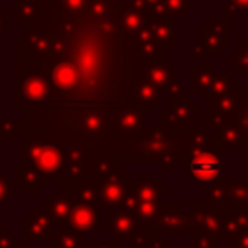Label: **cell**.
<instances>
[{"label": "cell", "mask_w": 248, "mask_h": 248, "mask_svg": "<svg viewBox=\"0 0 248 248\" xmlns=\"http://www.w3.org/2000/svg\"><path fill=\"white\" fill-rule=\"evenodd\" d=\"M145 107L139 105H124L115 110V128L120 134H137L142 135L145 127Z\"/></svg>", "instance_id": "cell-15"}, {"label": "cell", "mask_w": 248, "mask_h": 248, "mask_svg": "<svg viewBox=\"0 0 248 248\" xmlns=\"http://www.w3.org/2000/svg\"><path fill=\"white\" fill-rule=\"evenodd\" d=\"M248 147V137H247V145H245V149Z\"/></svg>", "instance_id": "cell-47"}, {"label": "cell", "mask_w": 248, "mask_h": 248, "mask_svg": "<svg viewBox=\"0 0 248 248\" xmlns=\"http://www.w3.org/2000/svg\"><path fill=\"white\" fill-rule=\"evenodd\" d=\"M238 105V92L226 95H208V125L215 127L219 120L235 113Z\"/></svg>", "instance_id": "cell-23"}, {"label": "cell", "mask_w": 248, "mask_h": 248, "mask_svg": "<svg viewBox=\"0 0 248 248\" xmlns=\"http://www.w3.org/2000/svg\"><path fill=\"white\" fill-rule=\"evenodd\" d=\"M134 150L139 154L137 159H120L122 162L159 164L160 170L164 172H174L176 167L181 164L179 155L176 152V145H174L172 130L164 125L147 128L140 135V140Z\"/></svg>", "instance_id": "cell-3"}, {"label": "cell", "mask_w": 248, "mask_h": 248, "mask_svg": "<svg viewBox=\"0 0 248 248\" xmlns=\"http://www.w3.org/2000/svg\"><path fill=\"white\" fill-rule=\"evenodd\" d=\"M83 150L68 144H51L32 137V130L22 135V162L32 164L52 181V186L69 193L86 174L83 167Z\"/></svg>", "instance_id": "cell-1"}, {"label": "cell", "mask_w": 248, "mask_h": 248, "mask_svg": "<svg viewBox=\"0 0 248 248\" xmlns=\"http://www.w3.org/2000/svg\"><path fill=\"white\" fill-rule=\"evenodd\" d=\"M215 242L208 233H193L191 235V248H215Z\"/></svg>", "instance_id": "cell-37"}, {"label": "cell", "mask_w": 248, "mask_h": 248, "mask_svg": "<svg viewBox=\"0 0 248 248\" xmlns=\"http://www.w3.org/2000/svg\"><path fill=\"white\" fill-rule=\"evenodd\" d=\"M247 179H248V177H247Z\"/></svg>", "instance_id": "cell-49"}, {"label": "cell", "mask_w": 248, "mask_h": 248, "mask_svg": "<svg viewBox=\"0 0 248 248\" xmlns=\"http://www.w3.org/2000/svg\"><path fill=\"white\" fill-rule=\"evenodd\" d=\"M242 209H245V211H248V201L245 202V206H243V208Z\"/></svg>", "instance_id": "cell-46"}, {"label": "cell", "mask_w": 248, "mask_h": 248, "mask_svg": "<svg viewBox=\"0 0 248 248\" xmlns=\"http://www.w3.org/2000/svg\"><path fill=\"white\" fill-rule=\"evenodd\" d=\"M37 19L36 0H16V24L24 27V32H29L31 26Z\"/></svg>", "instance_id": "cell-30"}, {"label": "cell", "mask_w": 248, "mask_h": 248, "mask_svg": "<svg viewBox=\"0 0 248 248\" xmlns=\"http://www.w3.org/2000/svg\"><path fill=\"white\" fill-rule=\"evenodd\" d=\"M66 194H73L75 201H81V202H90V204H96L100 206V199H98V174L96 170H88L81 179L78 181L75 187H73L69 193Z\"/></svg>", "instance_id": "cell-25"}, {"label": "cell", "mask_w": 248, "mask_h": 248, "mask_svg": "<svg viewBox=\"0 0 248 248\" xmlns=\"http://www.w3.org/2000/svg\"><path fill=\"white\" fill-rule=\"evenodd\" d=\"M238 14H240V10L236 9L235 5H232L230 2H226L225 5H223V16H225L226 20H228V19H236V17H238Z\"/></svg>", "instance_id": "cell-42"}, {"label": "cell", "mask_w": 248, "mask_h": 248, "mask_svg": "<svg viewBox=\"0 0 248 248\" xmlns=\"http://www.w3.org/2000/svg\"><path fill=\"white\" fill-rule=\"evenodd\" d=\"M232 5H235L238 10H248V0H230Z\"/></svg>", "instance_id": "cell-44"}, {"label": "cell", "mask_w": 248, "mask_h": 248, "mask_svg": "<svg viewBox=\"0 0 248 248\" xmlns=\"http://www.w3.org/2000/svg\"><path fill=\"white\" fill-rule=\"evenodd\" d=\"M230 206L211 204V202H194L186 211L179 233H208L216 242H228L225 233V219Z\"/></svg>", "instance_id": "cell-5"}, {"label": "cell", "mask_w": 248, "mask_h": 248, "mask_svg": "<svg viewBox=\"0 0 248 248\" xmlns=\"http://www.w3.org/2000/svg\"><path fill=\"white\" fill-rule=\"evenodd\" d=\"M199 118V105L186 95L169 96V107L160 113V124L164 127L176 128L193 127V120Z\"/></svg>", "instance_id": "cell-10"}, {"label": "cell", "mask_w": 248, "mask_h": 248, "mask_svg": "<svg viewBox=\"0 0 248 248\" xmlns=\"http://www.w3.org/2000/svg\"><path fill=\"white\" fill-rule=\"evenodd\" d=\"M248 201V179L235 181H218L208 187L206 202L219 206H232L242 209Z\"/></svg>", "instance_id": "cell-12"}, {"label": "cell", "mask_w": 248, "mask_h": 248, "mask_svg": "<svg viewBox=\"0 0 248 248\" xmlns=\"http://www.w3.org/2000/svg\"><path fill=\"white\" fill-rule=\"evenodd\" d=\"M14 181H16L17 186L27 187L31 196H36L37 191L43 189L44 186H47L49 177L41 169H37L36 166H32V164L20 162L16 164V167H14Z\"/></svg>", "instance_id": "cell-22"}, {"label": "cell", "mask_w": 248, "mask_h": 248, "mask_svg": "<svg viewBox=\"0 0 248 248\" xmlns=\"http://www.w3.org/2000/svg\"><path fill=\"white\" fill-rule=\"evenodd\" d=\"M160 206H162V201H147V202H139L134 209H132V215L135 216L139 226H145V228H150L152 223L155 221L157 215L160 211Z\"/></svg>", "instance_id": "cell-31"}, {"label": "cell", "mask_w": 248, "mask_h": 248, "mask_svg": "<svg viewBox=\"0 0 248 248\" xmlns=\"http://www.w3.org/2000/svg\"><path fill=\"white\" fill-rule=\"evenodd\" d=\"M27 130H34V124H31L29 117L0 118V142H14L17 135H24Z\"/></svg>", "instance_id": "cell-29"}, {"label": "cell", "mask_w": 248, "mask_h": 248, "mask_svg": "<svg viewBox=\"0 0 248 248\" xmlns=\"http://www.w3.org/2000/svg\"><path fill=\"white\" fill-rule=\"evenodd\" d=\"M90 248H92V247H90Z\"/></svg>", "instance_id": "cell-48"}, {"label": "cell", "mask_w": 248, "mask_h": 248, "mask_svg": "<svg viewBox=\"0 0 248 248\" xmlns=\"http://www.w3.org/2000/svg\"><path fill=\"white\" fill-rule=\"evenodd\" d=\"M107 233L113 238H130L140 226L132 213L125 209H108L107 211Z\"/></svg>", "instance_id": "cell-21"}, {"label": "cell", "mask_w": 248, "mask_h": 248, "mask_svg": "<svg viewBox=\"0 0 248 248\" xmlns=\"http://www.w3.org/2000/svg\"><path fill=\"white\" fill-rule=\"evenodd\" d=\"M147 26L152 32L155 43L164 51H170L176 47V31H174V19L162 16V14L149 12Z\"/></svg>", "instance_id": "cell-19"}, {"label": "cell", "mask_w": 248, "mask_h": 248, "mask_svg": "<svg viewBox=\"0 0 248 248\" xmlns=\"http://www.w3.org/2000/svg\"><path fill=\"white\" fill-rule=\"evenodd\" d=\"M236 118L248 137V90L238 88V105H236Z\"/></svg>", "instance_id": "cell-34"}, {"label": "cell", "mask_w": 248, "mask_h": 248, "mask_svg": "<svg viewBox=\"0 0 248 248\" xmlns=\"http://www.w3.org/2000/svg\"><path fill=\"white\" fill-rule=\"evenodd\" d=\"M245 167H247V177H248V147L245 149Z\"/></svg>", "instance_id": "cell-45"}, {"label": "cell", "mask_w": 248, "mask_h": 248, "mask_svg": "<svg viewBox=\"0 0 248 248\" xmlns=\"http://www.w3.org/2000/svg\"><path fill=\"white\" fill-rule=\"evenodd\" d=\"M52 248H85V233L75 230L71 225H61L52 233Z\"/></svg>", "instance_id": "cell-28"}, {"label": "cell", "mask_w": 248, "mask_h": 248, "mask_svg": "<svg viewBox=\"0 0 248 248\" xmlns=\"http://www.w3.org/2000/svg\"><path fill=\"white\" fill-rule=\"evenodd\" d=\"M228 242H230V248H248V230L235 233Z\"/></svg>", "instance_id": "cell-39"}, {"label": "cell", "mask_w": 248, "mask_h": 248, "mask_svg": "<svg viewBox=\"0 0 248 248\" xmlns=\"http://www.w3.org/2000/svg\"><path fill=\"white\" fill-rule=\"evenodd\" d=\"M167 194H169V187L162 184L160 179H130L120 209L132 213V209L139 202L162 201V198H166Z\"/></svg>", "instance_id": "cell-11"}, {"label": "cell", "mask_w": 248, "mask_h": 248, "mask_svg": "<svg viewBox=\"0 0 248 248\" xmlns=\"http://www.w3.org/2000/svg\"><path fill=\"white\" fill-rule=\"evenodd\" d=\"M147 10L139 0H132V3L120 14V26L125 32H139L147 20Z\"/></svg>", "instance_id": "cell-27"}, {"label": "cell", "mask_w": 248, "mask_h": 248, "mask_svg": "<svg viewBox=\"0 0 248 248\" xmlns=\"http://www.w3.org/2000/svg\"><path fill=\"white\" fill-rule=\"evenodd\" d=\"M215 134L223 149H245L247 145V134L236 118V111L215 125Z\"/></svg>", "instance_id": "cell-18"}, {"label": "cell", "mask_w": 248, "mask_h": 248, "mask_svg": "<svg viewBox=\"0 0 248 248\" xmlns=\"http://www.w3.org/2000/svg\"><path fill=\"white\" fill-rule=\"evenodd\" d=\"M59 111L66 118V122L88 142H96L100 139V134L105 127V118H107L105 107H61Z\"/></svg>", "instance_id": "cell-8"}, {"label": "cell", "mask_w": 248, "mask_h": 248, "mask_svg": "<svg viewBox=\"0 0 248 248\" xmlns=\"http://www.w3.org/2000/svg\"><path fill=\"white\" fill-rule=\"evenodd\" d=\"M238 92L236 81L232 78L230 73H216L215 75V83L209 95H226V93H235Z\"/></svg>", "instance_id": "cell-32"}, {"label": "cell", "mask_w": 248, "mask_h": 248, "mask_svg": "<svg viewBox=\"0 0 248 248\" xmlns=\"http://www.w3.org/2000/svg\"><path fill=\"white\" fill-rule=\"evenodd\" d=\"M100 211H101V208L96 204L75 201L73 209H71L69 225L81 233H93V235H98L100 233Z\"/></svg>", "instance_id": "cell-17"}, {"label": "cell", "mask_w": 248, "mask_h": 248, "mask_svg": "<svg viewBox=\"0 0 248 248\" xmlns=\"http://www.w3.org/2000/svg\"><path fill=\"white\" fill-rule=\"evenodd\" d=\"M5 19H7V12L0 7V37L7 32V26H5Z\"/></svg>", "instance_id": "cell-43"}, {"label": "cell", "mask_w": 248, "mask_h": 248, "mask_svg": "<svg viewBox=\"0 0 248 248\" xmlns=\"http://www.w3.org/2000/svg\"><path fill=\"white\" fill-rule=\"evenodd\" d=\"M174 145L176 152L179 155V160L183 162L184 159L191 155L202 152V150L219 145L218 135L215 132H208L206 127H186V128H176L172 130Z\"/></svg>", "instance_id": "cell-9"}, {"label": "cell", "mask_w": 248, "mask_h": 248, "mask_svg": "<svg viewBox=\"0 0 248 248\" xmlns=\"http://www.w3.org/2000/svg\"><path fill=\"white\" fill-rule=\"evenodd\" d=\"M174 71L176 66L167 61V56H159V58H150V61L145 64V78L152 85L159 86L164 93L169 96L184 95L183 83L174 79Z\"/></svg>", "instance_id": "cell-13"}, {"label": "cell", "mask_w": 248, "mask_h": 248, "mask_svg": "<svg viewBox=\"0 0 248 248\" xmlns=\"http://www.w3.org/2000/svg\"><path fill=\"white\" fill-rule=\"evenodd\" d=\"M230 69H232V73L248 71V36L247 39L240 41L236 46V56L230 59Z\"/></svg>", "instance_id": "cell-33"}, {"label": "cell", "mask_w": 248, "mask_h": 248, "mask_svg": "<svg viewBox=\"0 0 248 248\" xmlns=\"http://www.w3.org/2000/svg\"><path fill=\"white\" fill-rule=\"evenodd\" d=\"M152 235H154L152 230L145 228V226H140V228L128 238V248H145Z\"/></svg>", "instance_id": "cell-35"}, {"label": "cell", "mask_w": 248, "mask_h": 248, "mask_svg": "<svg viewBox=\"0 0 248 248\" xmlns=\"http://www.w3.org/2000/svg\"><path fill=\"white\" fill-rule=\"evenodd\" d=\"M120 159L101 160L93 169L98 174V199L101 211L108 209H120L122 202L125 199L130 174L127 170H122Z\"/></svg>", "instance_id": "cell-4"}, {"label": "cell", "mask_w": 248, "mask_h": 248, "mask_svg": "<svg viewBox=\"0 0 248 248\" xmlns=\"http://www.w3.org/2000/svg\"><path fill=\"white\" fill-rule=\"evenodd\" d=\"M215 66L213 64H193L191 66V92L193 95H206L211 93L215 83Z\"/></svg>", "instance_id": "cell-26"}, {"label": "cell", "mask_w": 248, "mask_h": 248, "mask_svg": "<svg viewBox=\"0 0 248 248\" xmlns=\"http://www.w3.org/2000/svg\"><path fill=\"white\" fill-rule=\"evenodd\" d=\"M22 242H17L16 236L9 233L5 225L0 226V248H20Z\"/></svg>", "instance_id": "cell-38"}, {"label": "cell", "mask_w": 248, "mask_h": 248, "mask_svg": "<svg viewBox=\"0 0 248 248\" xmlns=\"http://www.w3.org/2000/svg\"><path fill=\"white\" fill-rule=\"evenodd\" d=\"M184 172L191 174L198 186H211L223 179V147H213L191 155L181 162Z\"/></svg>", "instance_id": "cell-6"}, {"label": "cell", "mask_w": 248, "mask_h": 248, "mask_svg": "<svg viewBox=\"0 0 248 248\" xmlns=\"http://www.w3.org/2000/svg\"><path fill=\"white\" fill-rule=\"evenodd\" d=\"M164 96V92L159 86L152 85L147 79H139L132 85V88L128 90L127 96L122 100L124 105H139V107H145L147 110L154 107L155 103H159Z\"/></svg>", "instance_id": "cell-20"}, {"label": "cell", "mask_w": 248, "mask_h": 248, "mask_svg": "<svg viewBox=\"0 0 248 248\" xmlns=\"http://www.w3.org/2000/svg\"><path fill=\"white\" fill-rule=\"evenodd\" d=\"M16 186H17L16 181L10 179L9 174H7L5 170H2V172H0V206L9 201V198L12 196L14 187Z\"/></svg>", "instance_id": "cell-36"}, {"label": "cell", "mask_w": 248, "mask_h": 248, "mask_svg": "<svg viewBox=\"0 0 248 248\" xmlns=\"http://www.w3.org/2000/svg\"><path fill=\"white\" fill-rule=\"evenodd\" d=\"M92 248H124L120 238H113L110 242H100V240H93Z\"/></svg>", "instance_id": "cell-40"}, {"label": "cell", "mask_w": 248, "mask_h": 248, "mask_svg": "<svg viewBox=\"0 0 248 248\" xmlns=\"http://www.w3.org/2000/svg\"><path fill=\"white\" fill-rule=\"evenodd\" d=\"M46 208L49 211L54 225H69V218H71V209L75 204V196L73 194L62 193V196H52L47 194L44 198Z\"/></svg>", "instance_id": "cell-24"}, {"label": "cell", "mask_w": 248, "mask_h": 248, "mask_svg": "<svg viewBox=\"0 0 248 248\" xmlns=\"http://www.w3.org/2000/svg\"><path fill=\"white\" fill-rule=\"evenodd\" d=\"M184 215H186L184 202H162L159 215H157L155 221L152 223L150 230L155 235L162 236L166 233H179Z\"/></svg>", "instance_id": "cell-16"}, {"label": "cell", "mask_w": 248, "mask_h": 248, "mask_svg": "<svg viewBox=\"0 0 248 248\" xmlns=\"http://www.w3.org/2000/svg\"><path fill=\"white\" fill-rule=\"evenodd\" d=\"M54 221H52L46 202H39L37 209L31 211L29 216L22 219V240L24 242H47L52 240Z\"/></svg>", "instance_id": "cell-14"}, {"label": "cell", "mask_w": 248, "mask_h": 248, "mask_svg": "<svg viewBox=\"0 0 248 248\" xmlns=\"http://www.w3.org/2000/svg\"><path fill=\"white\" fill-rule=\"evenodd\" d=\"M230 47V29L228 20L208 19L206 26L199 27L198 41L194 43L191 54L194 58L209 56V58H221V54Z\"/></svg>", "instance_id": "cell-7"}, {"label": "cell", "mask_w": 248, "mask_h": 248, "mask_svg": "<svg viewBox=\"0 0 248 248\" xmlns=\"http://www.w3.org/2000/svg\"><path fill=\"white\" fill-rule=\"evenodd\" d=\"M145 248H169V242L164 240L162 235H155V233H154V235L150 236V240Z\"/></svg>", "instance_id": "cell-41"}, {"label": "cell", "mask_w": 248, "mask_h": 248, "mask_svg": "<svg viewBox=\"0 0 248 248\" xmlns=\"http://www.w3.org/2000/svg\"><path fill=\"white\" fill-rule=\"evenodd\" d=\"M51 81L43 69L32 64V56L22 46L16 43V110L24 111L29 117L31 105L44 103L51 100Z\"/></svg>", "instance_id": "cell-2"}]
</instances>
